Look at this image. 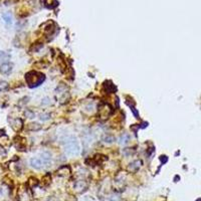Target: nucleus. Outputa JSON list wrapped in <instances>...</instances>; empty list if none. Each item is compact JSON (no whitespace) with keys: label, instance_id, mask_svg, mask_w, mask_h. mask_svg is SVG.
I'll use <instances>...</instances> for the list:
<instances>
[{"label":"nucleus","instance_id":"9d476101","mask_svg":"<svg viewBox=\"0 0 201 201\" xmlns=\"http://www.w3.org/2000/svg\"><path fill=\"white\" fill-rule=\"evenodd\" d=\"M130 135L128 133H124L123 135L120 137V139H119V143L121 144V145H126L127 143H129V141H130Z\"/></svg>","mask_w":201,"mask_h":201},{"label":"nucleus","instance_id":"9b49d317","mask_svg":"<svg viewBox=\"0 0 201 201\" xmlns=\"http://www.w3.org/2000/svg\"><path fill=\"white\" fill-rule=\"evenodd\" d=\"M66 90H68V88H66L64 84H60L58 88H56V94H58V96H62V94H66Z\"/></svg>","mask_w":201,"mask_h":201},{"label":"nucleus","instance_id":"a211bd4d","mask_svg":"<svg viewBox=\"0 0 201 201\" xmlns=\"http://www.w3.org/2000/svg\"><path fill=\"white\" fill-rule=\"evenodd\" d=\"M49 104H50V98H44L42 100V102H41V105H43V106L49 105Z\"/></svg>","mask_w":201,"mask_h":201},{"label":"nucleus","instance_id":"7ed1b4c3","mask_svg":"<svg viewBox=\"0 0 201 201\" xmlns=\"http://www.w3.org/2000/svg\"><path fill=\"white\" fill-rule=\"evenodd\" d=\"M13 64L11 62H3L1 66H0V72L2 74H9L12 72Z\"/></svg>","mask_w":201,"mask_h":201},{"label":"nucleus","instance_id":"2eb2a0df","mask_svg":"<svg viewBox=\"0 0 201 201\" xmlns=\"http://www.w3.org/2000/svg\"><path fill=\"white\" fill-rule=\"evenodd\" d=\"M49 119H50V115L47 113H42L39 115V120H40V121L44 122V121H47V120H49Z\"/></svg>","mask_w":201,"mask_h":201},{"label":"nucleus","instance_id":"39448f33","mask_svg":"<svg viewBox=\"0 0 201 201\" xmlns=\"http://www.w3.org/2000/svg\"><path fill=\"white\" fill-rule=\"evenodd\" d=\"M74 188L76 189L78 192H82L88 188V183L84 180H78L74 185Z\"/></svg>","mask_w":201,"mask_h":201},{"label":"nucleus","instance_id":"dca6fc26","mask_svg":"<svg viewBox=\"0 0 201 201\" xmlns=\"http://www.w3.org/2000/svg\"><path fill=\"white\" fill-rule=\"evenodd\" d=\"M24 115H25V117H27L28 119H32V118L35 117L34 112H32L31 110H26V111L24 112Z\"/></svg>","mask_w":201,"mask_h":201},{"label":"nucleus","instance_id":"412c9836","mask_svg":"<svg viewBox=\"0 0 201 201\" xmlns=\"http://www.w3.org/2000/svg\"><path fill=\"white\" fill-rule=\"evenodd\" d=\"M115 198H112L111 199V201H120V198L118 196H114Z\"/></svg>","mask_w":201,"mask_h":201},{"label":"nucleus","instance_id":"0eeeda50","mask_svg":"<svg viewBox=\"0 0 201 201\" xmlns=\"http://www.w3.org/2000/svg\"><path fill=\"white\" fill-rule=\"evenodd\" d=\"M40 159H41V161H42L43 167H47L52 164V156H50L49 153H47V152L42 153Z\"/></svg>","mask_w":201,"mask_h":201},{"label":"nucleus","instance_id":"f8f14e48","mask_svg":"<svg viewBox=\"0 0 201 201\" xmlns=\"http://www.w3.org/2000/svg\"><path fill=\"white\" fill-rule=\"evenodd\" d=\"M115 140H116V138L114 137L113 135H110V134H108V135L104 136V138H103V141L105 142V143H108V144L113 143V142L115 141Z\"/></svg>","mask_w":201,"mask_h":201},{"label":"nucleus","instance_id":"ddd939ff","mask_svg":"<svg viewBox=\"0 0 201 201\" xmlns=\"http://www.w3.org/2000/svg\"><path fill=\"white\" fill-rule=\"evenodd\" d=\"M10 58V56L8 54H6L5 52L0 50V62H6Z\"/></svg>","mask_w":201,"mask_h":201},{"label":"nucleus","instance_id":"f03ea898","mask_svg":"<svg viewBox=\"0 0 201 201\" xmlns=\"http://www.w3.org/2000/svg\"><path fill=\"white\" fill-rule=\"evenodd\" d=\"M44 76L36 72H29L25 74V80L30 88L38 86L44 80Z\"/></svg>","mask_w":201,"mask_h":201},{"label":"nucleus","instance_id":"1a4fd4ad","mask_svg":"<svg viewBox=\"0 0 201 201\" xmlns=\"http://www.w3.org/2000/svg\"><path fill=\"white\" fill-rule=\"evenodd\" d=\"M26 129L28 131H32V132H36V131H39L41 129V126L39 125L38 123H30L27 125Z\"/></svg>","mask_w":201,"mask_h":201},{"label":"nucleus","instance_id":"423d86ee","mask_svg":"<svg viewBox=\"0 0 201 201\" xmlns=\"http://www.w3.org/2000/svg\"><path fill=\"white\" fill-rule=\"evenodd\" d=\"M29 163H30V166L32 167V168L37 169V170L43 168L42 161H41L40 158H36V157H34V158H31L30 161H29Z\"/></svg>","mask_w":201,"mask_h":201},{"label":"nucleus","instance_id":"20e7f679","mask_svg":"<svg viewBox=\"0 0 201 201\" xmlns=\"http://www.w3.org/2000/svg\"><path fill=\"white\" fill-rule=\"evenodd\" d=\"M141 166H142L141 160H135L129 164V166H128V171H129V172H132V173H135L141 168Z\"/></svg>","mask_w":201,"mask_h":201},{"label":"nucleus","instance_id":"6ab92c4d","mask_svg":"<svg viewBox=\"0 0 201 201\" xmlns=\"http://www.w3.org/2000/svg\"><path fill=\"white\" fill-rule=\"evenodd\" d=\"M124 154L126 155V156H130V155L131 154H133V151H132L131 149H130V148H126L125 150H124Z\"/></svg>","mask_w":201,"mask_h":201},{"label":"nucleus","instance_id":"f257e3e1","mask_svg":"<svg viewBox=\"0 0 201 201\" xmlns=\"http://www.w3.org/2000/svg\"><path fill=\"white\" fill-rule=\"evenodd\" d=\"M64 152L70 156H78L80 153V145L74 136H68L64 141Z\"/></svg>","mask_w":201,"mask_h":201},{"label":"nucleus","instance_id":"f3484780","mask_svg":"<svg viewBox=\"0 0 201 201\" xmlns=\"http://www.w3.org/2000/svg\"><path fill=\"white\" fill-rule=\"evenodd\" d=\"M3 19L7 24H10L11 23V16L10 14H3Z\"/></svg>","mask_w":201,"mask_h":201},{"label":"nucleus","instance_id":"4468645a","mask_svg":"<svg viewBox=\"0 0 201 201\" xmlns=\"http://www.w3.org/2000/svg\"><path fill=\"white\" fill-rule=\"evenodd\" d=\"M8 82H4V80H1L0 82V92H4L8 88Z\"/></svg>","mask_w":201,"mask_h":201},{"label":"nucleus","instance_id":"aec40b11","mask_svg":"<svg viewBox=\"0 0 201 201\" xmlns=\"http://www.w3.org/2000/svg\"><path fill=\"white\" fill-rule=\"evenodd\" d=\"M167 160H168V159H167L166 156H162V157H161V161H162L163 163H166Z\"/></svg>","mask_w":201,"mask_h":201},{"label":"nucleus","instance_id":"6e6552de","mask_svg":"<svg viewBox=\"0 0 201 201\" xmlns=\"http://www.w3.org/2000/svg\"><path fill=\"white\" fill-rule=\"evenodd\" d=\"M10 124H11V127H12L15 131L20 130L23 125L22 121H21L20 119H15V120H13V121H10Z\"/></svg>","mask_w":201,"mask_h":201}]
</instances>
